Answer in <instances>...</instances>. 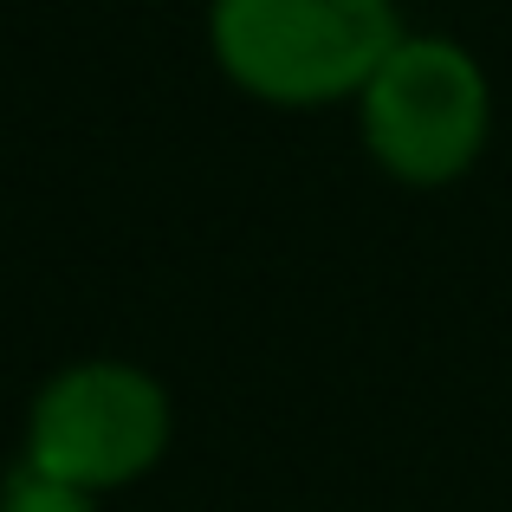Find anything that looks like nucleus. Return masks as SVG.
<instances>
[{"label":"nucleus","instance_id":"obj_1","mask_svg":"<svg viewBox=\"0 0 512 512\" xmlns=\"http://www.w3.org/2000/svg\"><path fill=\"white\" fill-rule=\"evenodd\" d=\"M214 59L266 104L363 98L376 65L402 46L389 0H214Z\"/></svg>","mask_w":512,"mask_h":512},{"label":"nucleus","instance_id":"obj_2","mask_svg":"<svg viewBox=\"0 0 512 512\" xmlns=\"http://www.w3.org/2000/svg\"><path fill=\"white\" fill-rule=\"evenodd\" d=\"M169 448V396L137 363H72L26 415V467L78 493L143 480Z\"/></svg>","mask_w":512,"mask_h":512},{"label":"nucleus","instance_id":"obj_3","mask_svg":"<svg viewBox=\"0 0 512 512\" xmlns=\"http://www.w3.org/2000/svg\"><path fill=\"white\" fill-rule=\"evenodd\" d=\"M487 78L454 39H402L363 85V143L396 182L441 188L487 143Z\"/></svg>","mask_w":512,"mask_h":512},{"label":"nucleus","instance_id":"obj_4","mask_svg":"<svg viewBox=\"0 0 512 512\" xmlns=\"http://www.w3.org/2000/svg\"><path fill=\"white\" fill-rule=\"evenodd\" d=\"M0 512H98V506H91V493L59 487V480H46V474H33V467H20V474L0 487Z\"/></svg>","mask_w":512,"mask_h":512}]
</instances>
